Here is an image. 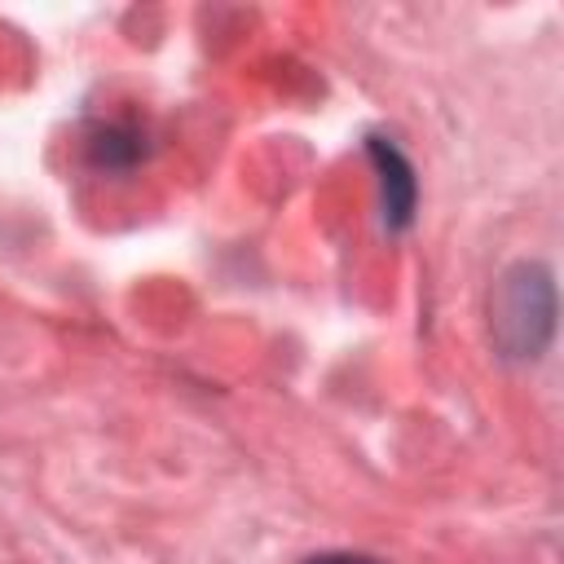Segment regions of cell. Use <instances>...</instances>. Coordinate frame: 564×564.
Instances as JSON below:
<instances>
[{
  "label": "cell",
  "instance_id": "cell-1",
  "mask_svg": "<svg viewBox=\"0 0 564 564\" xmlns=\"http://www.w3.org/2000/svg\"><path fill=\"white\" fill-rule=\"evenodd\" d=\"M494 344L507 361H538L555 330V282L538 260H520L498 278L489 300Z\"/></svg>",
  "mask_w": 564,
  "mask_h": 564
},
{
  "label": "cell",
  "instance_id": "cell-2",
  "mask_svg": "<svg viewBox=\"0 0 564 564\" xmlns=\"http://www.w3.org/2000/svg\"><path fill=\"white\" fill-rule=\"evenodd\" d=\"M370 159H375V172H379V207H383V225L388 234H401L410 220H414V198H419V181H414V167L410 159L383 141V137H370Z\"/></svg>",
  "mask_w": 564,
  "mask_h": 564
},
{
  "label": "cell",
  "instance_id": "cell-3",
  "mask_svg": "<svg viewBox=\"0 0 564 564\" xmlns=\"http://www.w3.org/2000/svg\"><path fill=\"white\" fill-rule=\"evenodd\" d=\"M308 564H379V560H366V555H317Z\"/></svg>",
  "mask_w": 564,
  "mask_h": 564
}]
</instances>
